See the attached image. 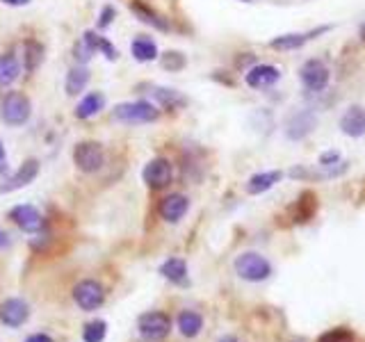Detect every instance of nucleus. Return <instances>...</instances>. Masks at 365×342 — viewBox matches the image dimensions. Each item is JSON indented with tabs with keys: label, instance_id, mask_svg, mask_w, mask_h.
<instances>
[{
	"label": "nucleus",
	"instance_id": "1",
	"mask_svg": "<svg viewBox=\"0 0 365 342\" xmlns=\"http://www.w3.org/2000/svg\"><path fill=\"white\" fill-rule=\"evenodd\" d=\"M235 274L240 276L242 281L249 283H260L267 281L272 276V265L265 256H260L258 251H244L235 258Z\"/></svg>",
	"mask_w": 365,
	"mask_h": 342
},
{
	"label": "nucleus",
	"instance_id": "2",
	"mask_svg": "<svg viewBox=\"0 0 365 342\" xmlns=\"http://www.w3.org/2000/svg\"><path fill=\"white\" fill-rule=\"evenodd\" d=\"M158 107L151 105L149 100H131V103H119L112 110V119L121 124L140 126V124H153L158 119Z\"/></svg>",
	"mask_w": 365,
	"mask_h": 342
},
{
	"label": "nucleus",
	"instance_id": "3",
	"mask_svg": "<svg viewBox=\"0 0 365 342\" xmlns=\"http://www.w3.org/2000/svg\"><path fill=\"white\" fill-rule=\"evenodd\" d=\"M30 112H32L30 100L21 91H7L3 100H0V119L7 126H23L30 119Z\"/></svg>",
	"mask_w": 365,
	"mask_h": 342
},
{
	"label": "nucleus",
	"instance_id": "4",
	"mask_svg": "<svg viewBox=\"0 0 365 342\" xmlns=\"http://www.w3.org/2000/svg\"><path fill=\"white\" fill-rule=\"evenodd\" d=\"M137 329L144 340L160 342L171 334V317L162 310H149L137 320Z\"/></svg>",
	"mask_w": 365,
	"mask_h": 342
},
{
	"label": "nucleus",
	"instance_id": "5",
	"mask_svg": "<svg viewBox=\"0 0 365 342\" xmlns=\"http://www.w3.org/2000/svg\"><path fill=\"white\" fill-rule=\"evenodd\" d=\"M71 294H73V301H76V306L80 310H85V313L98 310L100 306H103V301H105L103 285H100L98 281H94V279H85V281L76 283V288L71 290Z\"/></svg>",
	"mask_w": 365,
	"mask_h": 342
},
{
	"label": "nucleus",
	"instance_id": "6",
	"mask_svg": "<svg viewBox=\"0 0 365 342\" xmlns=\"http://www.w3.org/2000/svg\"><path fill=\"white\" fill-rule=\"evenodd\" d=\"M73 162L78 164L80 171L94 173L105 164V151L98 142H80L73 151Z\"/></svg>",
	"mask_w": 365,
	"mask_h": 342
},
{
	"label": "nucleus",
	"instance_id": "7",
	"mask_svg": "<svg viewBox=\"0 0 365 342\" xmlns=\"http://www.w3.org/2000/svg\"><path fill=\"white\" fill-rule=\"evenodd\" d=\"M299 78H301V82H304V87L308 91H315L317 94V91L326 89L331 73H328V67L322 60H306L299 69Z\"/></svg>",
	"mask_w": 365,
	"mask_h": 342
},
{
	"label": "nucleus",
	"instance_id": "8",
	"mask_svg": "<svg viewBox=\"0 0 365 342\" xmlns=\"http://www.w3.org/2000/svg\"><path fill=\"white\" fill-rule=\"evenodd\" d=\"M9 219L27 235L39 233L44 228V215L34 206H27V203H23V206H14L9 210Z\"/></svg>",
	"mask_w": 365,
	"mask_h": 342
},
{
	"label": "nucleus",
	"instance_id": "9",
	"mask_svg": "<svg viewBox=\"0 0 365 342\" xmlns=\"http://www.w3.org/2000/svg\"><path fill=\"white\" fill-rule=\"evenodd\" d=\"M30 320V306L18 299V297H9L0 303V322L9 329H18L23 327L25 322Z\"/></svg>",
	"mask_w": 365,
	"mask_h": 342
},
{
	"label": "nucleus",
	"instance_id": "10",
	"mask_svg": "<svg viewBox=\"0 0 365 342\" xmlns=\"http://www.w3.org/2000/svg\"><path fill=\"white\" fill-rule=\"evenodd\" d=\"M142 176H144V183L149 185L151 190H162V188H167V185L171 183L173 167H171L169 160L155 158V160H151L149 164H146Z\"/></svg>",
	"mask_w": 365,
	"mask_h": 342
},
{
	"label": "nucleus",
	"instance_id": "11",
	"mask_svg": "<svg viewBox=\"0 0 365 342\" xmlns=\"http://www.w3.org/2000/svg\"><path fill=\"white\" fill-rule=\"evenodd\" d=\"M36 173H39V160H25L21 167H18L9 178L5 180V185H0V192H16L25 188V185H30Z\"/></svg>",
	"mask_w": 365,
	"mask_h": 342
},
{
	"label": "nucleus",
	"instance_id": "12",
	"mask_svg": "<svg viewBox=\"0 0 365 342\" xmlns=\"http://www.w3.org/2000/svg\"><path fill=\"white\" fill-rule=\"evenodd\" d=\"M281 78V71L277 67H270V64H255L249 71H246V85L251 89H265V87H272L277 85Z\"/></svg>",
	"mask_w": 365,
	"mask_h": 342
},
{
	"label": "nucleus",
	"instance_id": "13",
	"mask_svg": "<svg viewBox=\"0 0 365 342\" xmlns=\"http://www.w3.org/2000/svg\"><path fill=\"white\" fill-rule=\"evenodd\" d=\"M315 124H317V117L310 112V110H301V112L292 114L286 124L288 140H304L308 133H313Z\"/></svg>",
	"mask_w": 365,
	"mask_h": 342
},
{
	"label": "nucleus",
	"instance_id": "14",
	"mask_svg": "<svg viewBox=\"0 0 365 342\" xmlns=\"http://www.w3.org/2000/svg\"><path fill=\"white\" fill-rule=\"evenodd\" d=\"M190 210V199L185 194H169L167 199L160 203V217L169 224H178V221L187 215Z\"/></svg>",
	"mask_w": 365,
	"mask_h": 342
},
{
	"label": "nucleus",
	"instance_id": "15",
	"mask_svg": "<svg viewBox=\"0 0 365 342\" xmlns=\"http://www.w3.org/2000/svg\"><path fill=\"white\" fill-rule=\"evenodd\" d=\"M328 27H317V30L313 32H290V34H281V37H274V39L270 41V46L274 51H297L301 48L308 39H315L317 34L326 32Z\"/></svg>",
	"mask_w": 365,
	"mask_h": 342
},
{
	"label": "nucleus",
	"instance_id": "16",
	"mask_svg": "<svg viewBox=\"0 0 365 342\" xmlns=\"http://www.w3.org/2000/svg\"><path fill=\"white\" fill-rule=\"evenodd\" d=\"M340 131L350 137H363L365 135V110L359 105L347 107V112L340 117Z\"/></svg>",
	"mask_w": 365,
	"mask_h": 342
},
{
	"label": "nucleus",
	"instance_id": "17",
	"mask_svg": "<svg viewBox=\"0 0 365 342\" xmlns=\"http://www.w3.org/2000/svg\"><path fill=\"white\" fill-rule=\"evenodd\" d=\"M160 274L173 285H187L190 283V272H187V263L182 258H169L160 265Z\"/></svg>",
	"mask_w": 365,
	"mask_h": 342
},
{
	"label": "nucleus",
	"instance_id": "18",
	"mask_svg": "<svg viewBox=\"0 0 365 342\" xmlns=\"http://www.w3.org/2000/svg\"><path fill=\"white\" fill-rule=\"evenodd\" d=\"M283 178V171L274 169V171H260V173H253L249 180H246V192L251 194V197H255V194H263L272 190L274 185L281 183Z\"/></svg>",
	"mask_w": 365,
	"mask_h": 342
},
{
	"label": "nucleus",
	"instance_id": "19",
	"mask_svg": "<svg viewBox=\"0 0 365 342\" xmlns=\"http://www.w3.org/2000/svg\"><path fill=\"white\" fill-rule=\"evenodd\" d=\"M176 324L182 338H197L204 331V317L197 310H180Z\"/></svg>",
	"mask_w": 365,
	"mask_h": 342
},
{
	"label": "nucleus",
	"instance_id": "20",
	"mask_svg": "<svg viewBox=\"0 0 365 342\" xmlns=\"http://www.w3.org/2000/svg\"><path fill=\"white\" fill-rule=\"evenodd\" d=\"M89 82V71L87 67H82V64H78V67H73L69 73H67V82H64V89H67L69 96H78L85 91Z\"/></svg>",
	"mask_w": 365,
	"mask_h": 342
},
{
	"label": "nucleus",
	"instance_id": "21",
	"mask_svg": "<svg viewBox=\"0 0 365 342\" xmlns=\"http://www.w3.org/2000/svg\"><path fill=\"white\" fill-rule=\"evenodd\" d=\"M105 105V98L100 91H91V94H87L85 98L80 100L78 107H76V117L78 119H91V117H96L100 110H103Z\"/></svg>",
	"mask_w": 365,
	"mask_h": 342
},
{
	"label": "nucleus",
	"instance_id": "22",
	"mask_svg": "<svg viewBox=\"0 0 365 342\" xmlns=\"http://www.w3.org/2000/svg\"><path fill=\"white\" fill-rule=\"evenodd\" d=\"M155 100H158V105L164 107V110H178V107H185L187 105V98L180 94L176 89H167V87H158L153 91Z\"/></svg>",
	"mask_w": 365,
	"mask_h": 342
},
{
	"label": "nucleus",
	"instance_id": "23",
	"mask_svg": "<svg viewBox=\"0 0 365 342\" xmlns=\"http://www.w3.org/2000/svg\"><path fill=\"white\" fill-rule=\"evenodd\" d=\"M131 51L137 62H153L158 58V46H155V41L149 39V37H137L131 46Z\"/></svg>",
	"mask_w": 365,
	"mask_h": 342
},
{
	"label": "nucleus",
	"instance_id": "24",
	"mask_svg": "<svg viewBox=\"0 0 365 342\" xmlns=\"http://www.w3.org/2000/svg\"><path fill=\"white\" fill-rule=\"evenodd\" d=\"M18 73H21V64L14 55H0V85H12L18 78Z\"/></svg>",
	"mask_w": 365,
	"mask_h": 342
},
{
	"label": "nucleus",
	"instance_id": "25",
	"mask_svg": "<svg viewBox=\"0 0 365 342\" xmlns=\"http://www.w3.org/2000/svg\"><path fill=\"white\" fill-rule=\"evenodd\" d=\"M131 9L137 14V18H140V21L149 23V25H153V27H160V30H169V23L164 21V18H162L160 14H155L151 7H146V5H142V3H133Z\"/></svg>",
	"mask_w": 365,
	"mask_h": 342
},
{
	"label": "nucleus",
	"instance_id": "26",
	"mask_svg": "<svg viewBox=\"0 0 365 342\" xmlns=\"http://www.w3.org/2000/svg\"><path fill=\"white\" fill-rule=\"evenodd\" d=\"M82 39L89 44V48L94 53L98 51V53H103L107 60H117V48L105 39V37H100L96 32H85V34H82Z\"/></svg>",
	"mask_w": 365,
	"mask_h": 342
},
{
	"label": "nucleus",
	"instance_id": "27",
	"mask_svg": "<svg viewBox=\"0 0 365 342\" xmlns=\"http://www.w3.org/2000/svg\"><path fill=\"white\" fill-rule=\"evenodd\" d=\"M44 46L39 41H27L25 44V69L27 71H36L41 67V62H44Z\"/></svg>",
	"mask_w": 365,
	"mask_h": 342
},
{
	"label": "nucleus",
	"instance_id": "28",
	"mask_svg": "<svg viewBox=\"0 0 365 342\" xmlns=\"http://www.w3.org/2000/svg\"><path fill=\"white\" fill-rule=\"evenodd\" d=\"M105 336H107V324L103 320L89 322V324H85V329H82V340L85 342H103Z\"/></svg>",
	"mask_w": 365,
	"mask_h": 342
},
{
	"label": "nucleus",
	"instance_id": "29",
	"mask_svg": "<svg viewBox=\"0 0 365 342\" xmlns=\"http://www.w3.org/2000/svg\"><path fill=\"white\" fill-rule=\"evenodd\" d=\"M160 64H162V69H167V71H180V69H185L187 60L182 53L167 51L164 55H160Z\"/></svg>",
	"mask_w": 365,
	"mask_h": 342
},
{
	"label": "nucleus",
	"instance_id": "30",
	"mask_svg": "<svg viewBox=\"0 0 365 342\" xmlns=\"http://www.w3.org/2000/svg\"><path fill=\"white\" fill-rule=\"evenodd\" d=\"M317 342H354V334L350 329L338 327V329H331V331H326V334L319 336Z\"/></svg>",
	"mask_w": 365,
	"mask_h": 342
},
{
	"label": "nucleus",
	"instance_id": "31",
	"mask_svg": "<svg viewBox=\"0 0 365 342\" xmlns=\"http://www.w3.org/2000/svg\"><path fill=\"white\" fill-rule=\"evenodd\" d=\"M73 53H76V60H78L80 64L87 62V60L91 58V55H94V51L89 48V44H87L85 39H80V41L76 44V51H73Z\"/></svg>",
	"mask_w": 365,
	"mask_h": 342
},
{
	"label": "nucleus",
	"instance_id": "32",
	"mask_svg": "<svg viewBox=\"0 0 365 342\" xmlns=\"http://www.w3.org/2000/svg\"><path fill=\"white\" fill-rule=\"evenodd\" d=\"M338 162H340V153L338 151H324L319 155V167H333Z\"/></svg>",
	"mask_w": 365,
	"mask_h": 342
},
{
	"label": "nucleus",
	"instance_id": "33",
	"mask_svg": "<svg viewBox=\"0 0 365 342\" xmlns=\"http://www.w3.org/2000/svg\"><path fill=\"white\" fill-rule=\"evenodd\" d=\"M112 18H114V7H109V5H105L103 7V12H100V16H98V27H105L112 23Z\"/></svg>",
	"mask_w": 365,
	"mask_h": 342
},
{
	"label": "nucleus",
	"instance_id": "34",
	"mask_svg": "<svg viewBox=\"0 0 365 342\" xmlns=\"http://www.w3.org/2000/svg\"><path fill=\"white\" fill-rule=\"evenodd\" d=\"M25 342H53L51 336H46V334H32V336H27Z\"/></svg>",
	"mask_w": 365,
	"mask_h": 342
},
{
	"label": "nucleus",
	"instance_id": "35",
	"mask_svg": "<svg viewBox=\"0 0 365 342\" xmlns=\"http://www.w3.org/2000/svg\"><path fill=\"white\" fill-rule=\"evenodd\" d=\"M9 244H12V237H9V233H5V230L0 228V249H7Z\"/></svg>",
	"mask_w": 365,
	"mask_h": 342
},
{
	"label": "nucleus",
	"instance_id": "36",
	"mask_svg": "<svg viewBox=\"0 0 365 342\" xmlns=\"http://www.w3.org/2000/svg\"><path fill=\"white\" fill-rule=\"evenodd\" d=\"M5 5H14V7H21V5H27L30 0H3Z\"/></svg>",
	"mask_w": 365,
	"mask_h": 342
},
{
	"label": "nucleus",
	"instance_id": "37",
	"mask_svg": "<svg viewBox=\"0 0 365 342\" xmlns=\"http://www.w3.org/2000/svg\"><path fill=\"white\" fill-rule=\"evenodd\" d=\"M219 342H237V338H233V336H224Z\"/></svg>",
	"mask_w": 365,
	"mask_h": 342
},
{
	"label": "nucleus",
	"instance_id": "38",
	"mask_svg": "<svg viewBox=\"0 0 365 342\" xmlns=\"http://www.w3.org/2000/svg\"><path fill=\"white\" fill-rule=\"evenodd\" d=\"M5 160V146H3V142H0V162Z\"/></svg>",
	"mask_w": 365,
	"mask_h": 342
},
{
	"label": "nucleus",
	"instance_id": "39",
	"mask_svg": "<svg viewBox=\"0 0 365 342\" xmlns=\"http://www.w3.org/2000/svg\"><path fill=\"white\" fill-rule=\"evenodd\" d=\"M361 39H363V41H365V23H363V25H361Z\"/></svg>",
	"mask_w": 365,
	"mask_h": 342
},
{
	"label": "nucleus",
	"instance_id": "40",
	"mask_svg": "<svg viewBox=\"0 0 365 342\" xmlns=\"http://www.w3.org/2000/svg\"><path fill=\"white\" fill-rule=\"evenodd\" d=\"M244 3H249V0H244Z\"/></svg>",
	"mask_w": 365,
	"mask_h": 342
}]
</instances>
